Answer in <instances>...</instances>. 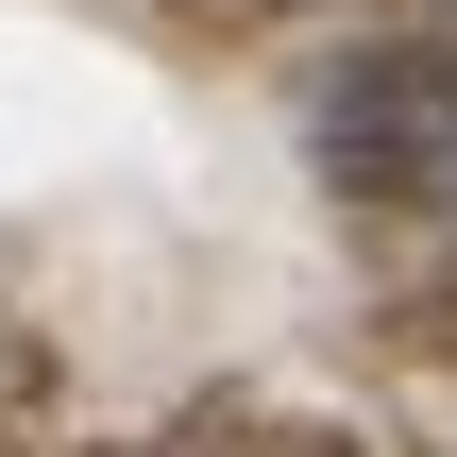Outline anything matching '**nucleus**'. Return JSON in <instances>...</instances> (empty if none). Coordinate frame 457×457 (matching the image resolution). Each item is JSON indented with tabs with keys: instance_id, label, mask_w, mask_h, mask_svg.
Instances as JSON below:
<instances>
[{
	"instance_id": "nucleus-1",
	"label": "nucleus",
	"mask_w": 457,
	"mask_h": 457,
	"mask_svg": "<svg viewBox=\"0 0 457 457\" xmlns=\"http://www.w3.org/2000/svg\"><path fill=\"white\" fill-rule=\"evenodd\" d=\"M322 170L390 220H457V34H373L322 68Z\"/></svg>"
}]
</instances>
